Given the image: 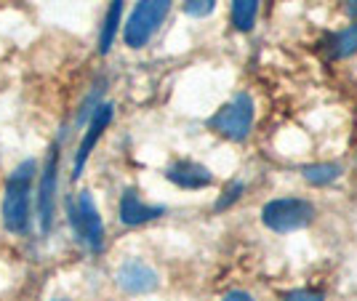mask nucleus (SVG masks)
Listing matches in <instances>:
<instances>
[{"instance_id": "obj_2", "label": "nucleus", "mask_w": 357, "mask_h": 301, "mask_svg": "<svg viewBox=\"0 0 357 301\" xmlns=\"http://www.w3.org/2000/svg\"><path fill=\"white\" fill-rule=\"evenodd\" d=\"M174 0H139L136 8L131 11L126 27H123V38L128 48H144L149 38L158 32V27L165 22V16L171 11Z\"/></svg>"}, {"instance_id": "obj_18", "label": "nucleus", "mask_w": 357, "mask_h": 301, "mask_svg": "<svg viewBox=\"0 0 357 301\" xmlns=\"http://www.w3.org/2000/svg\"><path fill=\"white\" fill-rule=\"evenodd\" d=\"M222 301H253L251 293H245V291H229Z\"/></svg>"}, {"instance_id": "obj_13", "label": "nucleus", "mask_w": 357, "mask_h": 301, "mask_svg": "<svg viewBox=\"0 0 357 301\" xmlns=\"http://www.w3.org/2000/svg\"><path fill=\"white\" fill-rule=\"evenodd\" d=\"M259 14V0H232V24L240 32H251Z\"/></svg>"}, {"instance_id": "obj_12", "label": "nucleus", "mask_w": 357, "mask_h": 301, "mask_svg": "<svg viewBox=\"0 0 357 301\" xmlns=\"http://www.w3.org/2000/svg\"><path fill=\"white\" fill-rule=\"evenodd\" d=\"M120 16H123V0H109L105 24H102V35H99V54H109V48L115 43V32L120 27Z\"/></svg>"}, {"instance_id": "obj_11", "label": "nucleus", "mask_w": 357, "mask_h": 301, "mask_svg": "<svg viewBox=\"0 0 357 301\" xmlns=\"http://www.w3.org/2000/svg\"><path fill=\"white\" fill-rule=\"evenodd\" d=\"M357 54V24H349L347 30L331 35L328 40V56L331 59H347Z\"/></svg>"}, {"instance_id": "obj_15", "label": "nucleus", "mask_w": 357, "mask_h": 301, "mask_svg": "<svg viewBox=\"0 0 357 301\" xmlns=\"http://www.w3.org/2000/svg\"><path fill=\"white\" fill-rule=\"evenodd\" d=\"M213 8H216V0H184V14L195 19L213 14Z\"/></svg>"}, {"instance_id": "obj_9", "label": "nucleus", "mask_w": 357, "mask_h": 301, "mask_svg": "<svg viewBox=\"0 0 357 301\" xmlns=\"http://www.w3.org/2000/svg\"><path fill=\"white\" fill-rule=\"evenodd\" d=\"M165 213L163 206H149L144 203L136 190H126L120 197V222L126 226H142L147 222H155Z\"/></svg>"}, {"instance_id": "obj_6", "label": "nucleus", "mask_w": 357, "mask_h": 301, "mask_svg": "<svg viewBox=\"0 0 357 301\" xmlns=\"http://www.w3.org/2000/svg\"><path fill=\"white\" fill-rule=\"evenodd\" d=\"M56 190H59V141H54L48 155H45L43 171H40V184H38V222H40V232L43 235H48L54 229Z\"/></svg>"}, {"instance_id": "obj_7", "label": "nucleus", "mask_w": 357, "mask_h": 301, "mask_svg": "<svg viewBox=\"0 0 357 301\" xmlns=\"http://www.w3.org/2000/svg\"><path fill=\"white\" fill-rule=\"evenodd\" d=\"M112 115H115V107L109 105V102H102V105H96V109L91 112L89 125H86V134H83L80 144H77V152H75L73 179H80L83 168H86V163H89L91 152H93V147L99 144V139H102V134L107 131V125L112 123Z\"/></svg>"}, {"instance_id": "obj_14", "label": "nucleus", "mask_w": 357, "mask_h": 301, "mask_svg": "<svg viewBox=\"0 0 357 301\" xmlns=\"http://www.w3.org/2000/svg\"><path fill=\"white\" fill-rule=\"evenodd\" d=\"M304 179L310 181V184H317V187H323V184H331V181H336L342 176V166H336V163H317V166H304Z\"/></svg>"}, {"instance_id": "obj_20", "label": "nucleus", "mask_w": 357, "mask_h": 301, "mask_svg": "<svg viewBox=\"0 0 357 301\" xmlns=\"http://www.w3.org/2000/svg\"><path fill=\"white\" fill-rule=\"evenodd\" d=\"M54 301H67V299H54Z\"/></svg>"}, {"instance_id": "obj_10", "label": "nucleus", "mask_w": 357, "mask_h": 301, "mask_svg": "<svg viewBox=\"0 0 357 301\" xmlns=\"http://www.w3.org/2000/svg\"><path fill=\"white\" fill-rule=\"evenodd\" d=\"M165 179L181 187V190H206L213 184V173L206 166L195 163V160H176L174 166H168Z\"/></svg>"}, {"instance_id": "obj_19", "label": "nucleus", "mask_w": 357, "mask_h": 301, "mask_svg": "<svg viewBox=\"0 0 357 301\" xmlns=\"http://www.w3.org/2000/svg\"><path fill=\"white\" fill-rule=\"evenodd\" d=\"M344 3V14L349 19H357V0H342Z\"/></svg>"}, {"instance_id": "obj_4", "label": "nucleus", "mask_w": 357, "mask_h": 301, "mask_svg": "<svg viewBox=\"0 0 357 301\" xmlns=\"http://www.w3.org/2000/svg\"><path fill=\"white\" fill-rule=\"evenodd\" d=\"M312 219L314 206L307 200H298V197H280L261 208V222L272 232H296V229L312 224Z\"/></svg>"}, {"instance_id": "obj_8", "label": "nucleus", "mask_w": 357, "mask_h": 301, "mask_svg": "<svg viewBox=\"0 0 357 301\" xmlns=\"http://www.w3.org/2000/svg\"><path fill=\"white\" fill-rule=\"evenodd\" d=\"M118 286L126 293H149L158 288V272L139 258H128L118 270Z\"/></svg>"}, {"instance_id": "obj_5", "label": "nucleus", "mask_w": 357, "mask_h": 301, "mask_svg": "<svg viewBox=\"0 0 357 301\" xmlns=\"http://www.w3.org/2000/svg\"><path fill=\"white\" fill-rule=\"evenodd\" d=\"M208 125L211 131H216L229 141H243L253 128V99L248 93H238L211 118Z\"/></svg>"}, {"instance_id": "obj_1", "label": "nucleus", "mask_w": 357, "mask_h": 301, "mask_svg": "<svg viewBox=\"0 0 357 301\" xmlns=\"http://www.w3.org/2000/svg\"><path fill=\"white\" fill-rule=\"evenodd\" d=\"M38 176V160H24L14 168L3 192V224L14 235H24L30 229L32 216V181Z\"/></svg>"}, {"instance_id": "obj_17", "label": "nucleus", "mask_w": 357, "mask_h": 301, "mask_svg": "<svg viewBox=\"0 0 357 301\" xmlns=\"http://www.w3.org/2000/svg\"><path fill=\"white\" fill-rule=\"evenodd\" d=\"M283 301H326L320 291H310V288H296L283 293Z\"/></svg>"}, {"instance_id": "obj_16", "label": "nucleus", "mask_w": 357, "mask_h": 301, "mask_svg": "<svg viewBox=\"0 0 357 301\" xmlns=\"http://www.w3.org/2000/svg\"><path fill=\"white\" fill-rule=\"evenodd\" d=\"M243 190H245V187H243L240 181L229 184V187H227V192H224V195L216 200V211H224V208H229V206H232V203H235V200L243 195Z\"/></svg>"}, {"instance_id": "obj_3", "label": "nucleus", "mask_w": 357, "mask_h": 301, "mask_svg": "<svg viewBox=\"0 0 357 301\" xmlns=\"http://www.w3.org/2000/svg\"><path fill=\"white\" fill-rule=\"evenodd\" d=\"M67 213H70V224H73L77 240L89 251L99 254L105 248V222L99 216V208H96L91 192H80L77 200H70Z\"/></svg>"}]
</instances>
